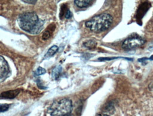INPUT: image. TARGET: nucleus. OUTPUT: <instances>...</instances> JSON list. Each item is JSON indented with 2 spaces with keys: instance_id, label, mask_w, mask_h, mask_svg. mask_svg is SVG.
I'll return each mask as SVG.
<instances>
[{
  "instance_id": "6",
  "label": "nucleus",
  "mask_w": 153,
  "mask_h": 116,
  "mask_svg": "<svg viewBox=\"0 0 153 116\" xmlns=\"http://www.w3.org/2000/svg\"><path fill=\"white\" fill-rule=\"evenodd\" d=\"M20 92L19 89L13 90L8 91L2 92L0 95L1 98L5 99H13L16 98Z\"/></svg>"
},
{
  "instance_id": "2",
  "label": "nucleus",
  "mask_w": 153,
  "mask_h": 116,
  "mask_svg": "<svg viewBox=\"0 0 153 116\" xmlns=\"http://www.w3.org/2000/svg\"><path fill=\"white\" fill-rule=\"evenodd\" d=\"M113 17L108 13H103L94 16L85 22V26L91 31L99 33L109 28L113 21Z\"/></svg>"
},
{
  "instance_id": "12",
  "label": "nucleus",
  "mask_w": 153,
  "mask_h": 116,
  "mask_svg": "<svg viewBox=\"0 0 153 116\" xmlns=\"http://www.w3.org/2000/svg\"><path fill=\"white\" fill-rule=\"evenodd\" d=\"M46 71L45 68H43L41 66H39L35 71V74L36 76H39V75H42L46 73Z\"/></svg>"
},
{
  "instance_id": "4",
  "label": "nucleus",
  "mask_w": 153,
  "mask_h": 116,
  "mask_svg": "<svg viewBox=\"0 0 153 116\" xmlns=\"http://www.w3.org/2000/svg\"><path fill=\"white\" fill-rule=\"evenodd\" d=\"M145 40L139 36H134L128 38L123 42L122 44L123 49L131 50L142 46L145 43Z\"/></svg>"
},
{
  "instance_id": "10",
  "label": "nucleus",
  "mask_w": 153,
  "mask_h": 116,
  "mask_svg": "<svg viewBox=\"0 0 153 116\" xmlns=\"http://www.w3.org/2000/svg\"><path fill=\"white\" fill-rule=\"evenodd\" d=\"M58 50V47L56 46H53V47L49 48V50L48 51L46 54L45 55L46 58H49L52 57L53 55H54Z\"/></svg>"
},
{
  "instance_id": "16",
  "label": "nucleus",
  "mask_w": 153,
  "mask_h": 116,
  "mask_svg": "<svg viewBox=\"0 0 153 116\" xmlns=\"http://www.w3.org/2000/svg\"><path fill=\"white\" fill-rule=\"evenodd\" d=\"M149 60V58H146V57H143V58H139L138 59V61L140 63H143V64H145V65L146 64V61L147 60Z\"/></svg>"
},
{
  "instance_id": "19",
  "label": "nucleus",
  "mask_w": 153,
  "mask_h": 116,
  "mask_svg": "<svg viewBox=\"0 0 153 116\" xmlns=\"http://www.w3.org/2000/svg\"><path fill=\"white\" fill-rule=\"evenodd\" d=\"M97 116H110L108 115H106V114H99V115H98Z\"/></svg>"
},
{
  "instance_id": "14",
  "label": "nucleus",
  "mask_w": 153,
  "mask_h": 116,
  "mask_svg": "<svg viewBox=\"0 0 153 116\" xmlns=\"http://www.w3.org/2000/svg\"><path fill=\"white\" fill-rule=\"evenodd\" d=\"M10 108L8 104H0V112H4L7 111Z\"/></svg>"
},
{
  "instance_id": "13",
  "label": "nucleus",
  "mask_w": 153,
  "mask_h": 116,
  "mask_svg": "<svg viewBox=\"0 0 153 116\" xmlns=\"http://www.w3.org/2000/svg\"><path fill=\"white\" fill-rule=\"evenodd\" d=\"M51 33L50 31L48 29L46 30L43 33V35H42V39L43 40H47L49 38L51 37Z\"/></svg>"
},
{
  "instance_id": "5",
  "label": "nucleus",
  "mask_w": 153,
  "mask_h": 116,
  "mask_svg": "<svg viewBox=\"0 0 153 116\" xmlns=\"http://www.w3.org/2000/svg\"><path fill=\"white\" fill-rule=\"evenodd\" d=\"M10 73V67L7 61L0 56V79H5Z\"/></svg>"
},
{
  "instance_id": "7",
  "label": "nucleus",
  "mask_w": 153,
  "mask_h": 116,
  "mask_svg": "<svg viewBox=\"0 0 153 116\" xmlns=\"http://www.w3.org/2000/svg\"><path fill=\"white\" fill-rule=\"evenodd\" d=\"M148 6H150L148 5V4L143 3L139 6V10H138V11L137 13V17L140 18V17H141L143 18V14H145L146 13L148 10V9H149V7Z\"/></svg>"
},
{
  "instance_id": "1",
  "label": "nucleus",
  "mask_w": 153,
  "mask_h": 116,
  "mask_svg": "<svg viewBox=\"0 0 153 116\" xmlns=\"http://www.w3.org/2000/svg\"><path fill=\"white\" fill-rule=\"evenodd\" d=\"M18 24L21 29L32 35L39 34L44 28L45 21L34 12L24 13L19 16Z\"/></svg>"
},
{
  "instance_id": "17",
  "label": "nucleus",
  "mask_w": 153,
  "mask_h": 116,
  "mask_svg": "<svg viewBox=\"0 0 153 116\" xmlns=\"http://www.w3.org/2000/svg\"><path fill=\"white\" fill-rule=\"evenodd\" d=\"M22 1L27 3L30 4H35L36 2L37 1Z\"/></svg>"
},
{
  "instance_id": "9",
  "label": "nucleus",
  "mask_w": 153,
  "mask_h": 116,
  "mask_svg": "<svg viewBox=\"0 0 153 116\" xmlns=\"http://www.w3.org/2000/svg\"><path fill=\"white\" fill-rule=\"evenodd\" d=\"M62 71V67L61 65L56 66L54 68L52 72V78L54 80H56Z\"/></svg>"
},
{
  "instance_id": "20",
  "label": "nucleus",
  "mask_w": 153,
  "mask_h": 116,
  "mask_svg": "<svg viewBox=\"0 0 153 116\" xmlns=\"http://www.w3.org/2000/svg\"><path fill=\"white\" fill-rule=\"evenodd\" d=\"M149 58V60H153V55H152V56H151Z\"/></svg>"
},
{
  "instance_id": "11",
  "label": "nucleus",
  "mask_w": 153,
  "mask_h": 116,
  "mask_svg": "<svg viewBox=\"0 0 153 116\" xmlns=\"http://www.w3.org/2000/svg\"><path fill=\"white\" fill-rule=\"evenodd\" d=\"M84 46L86 48L89 49H92L94 48L96 46V43L95 41L92 40H88L83 43Z\"/></svg>"
},
{
  "instance_id": "21",
  "label": "nucleus",
  "mask_w": 153,
  "mask_h": 116,
  "mask_svg": "<svg viewBox=\"0 0 153 116\" xmlns=\"http://www.w3.org/2000/svg\"><path fill=\"white\" fill-rule=\"evenodd\" d=\"M63 116H74L73 115H72V114H69V115H65Z\"/></svg>"
},
{
  "instance_id": "3",
  "label": "nucleus",
  "mask_w": 153,
  "mask_h": 116,
  "mask_svg": "<svg viewBox=\"0 0 153 116\" xmlns=\"http://www.w3.org/2000/svg\"><path fill=\"white\" fill-rule=\"evenodd\" d=\"M72 101L68 98H63L54 101L48 109L51 116H63L71 114L73 110Z\"/></svg>"
},
{
  "instance_id": "18",
  "label": "nucleus",
  "mask_w": 153,
  "mask_h": 116,
  "mask_svg": "<svg viewBox=\"0 0 153 116\" xmlns=\"http://www.w3.org/2000/svg\"><path fill=\"white\" fill-rule=\"evenodd\" d=\"M149 88H150L151 90L153 92V82L150 83V85H149Z\"/></svg>"
},
{
  "instance_id": "15",
  "label": "nucleus",
  "mask_w": 153,
  "mask_h": 116,
  "mask_svg": "<svg viewBox=\"0 0 153 116\" xmlns=\"http://www.w3.org/2000/svg\"><path fill=\"white\" fill-rule=\"evenodd\" d=\"M72 16V13L68 9V10L67 11L66 13H65V18L69 19L71 18Z\"/></svg>"
},
{
  "instance_id": "8",
  "label": "nucleus",
  "mask_w": 153,
  "mask_h": 116,
  "mask_svg": "<svg viewBox=\"0 0 153 116\" xmlns=\"http://www.w3.org/2000/svg\"><path fill=\"white\" fill-rule=\"evenodd\" d=\"M91 2L92 1L90 0H75L74 1V4L78 8H86L91 4Z\"/></svg>"
}]
</instances>
